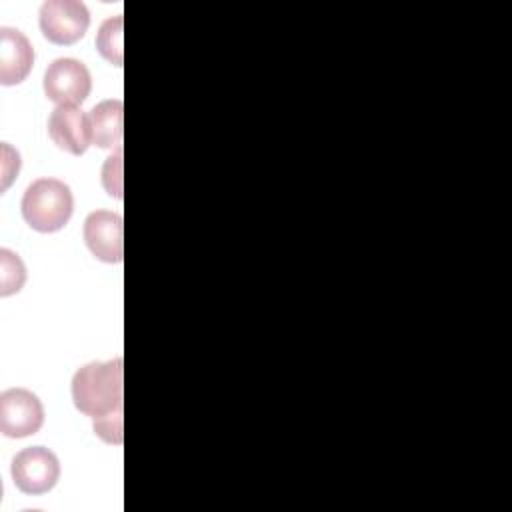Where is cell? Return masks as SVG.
<instances>
[{
    "label": "cell",
    "mask_w": 512,
    "mask_h": 512,
    "mask_svg": "<svg viewBox=\"0 0 512 512\" xmlns=\"http://www.w3.org/2000/svg\"><path fill=\"white\" fill-rule=\"evenodd\" d=\"M72 402L78 412L92 420L122 412L124 364L122 358L88 362L72 376Z\"/></svg>",
    "instance_id": "obj_1"
},
{
    "label": "cell",
    "mask_w": 512,
    "mask_h": 512,
    "mask_svg": "<svg viewBox=\"0 0 512 512\" xmlns=\"http://www.w3.org/2000/svg\"><path fill=\"white\" fill-rule=\"evenodd\" d=\"M24 222L42 234L58 232L64 228L74 212V196L66 182L58 178L34 180L22 196Z\"/></svg>",
    "instance_id": "obj_2"
},
{
    "label": "cell",
    "mask_w": 512,
    "mask_h": 512,
    "mask_svg": "<svg viewBox=\"0 0 512 512\" xmlns=\"http://www.w3.org/2000/svg\"><path fill=\"white\" fill-rule=\"evenodd\" d=\"M40 32L58 46H70L84 38L90 26V12L80 0H48L40 8Z\"/></svg>",
    "instance_id": "obj_3"
},
{
    "label": "cell",
    "mask_w": 512,
    "mask_h": 512,
    "mask_svg": "<svg viewBox=\"0 0 512 512\" xmlns=\"http://www.w3.org/2000/svg\"><path fill=\"white\" fill-rule=\"evenodd\" d=\"M16 488L24 494H46L60 478V462L56 454L44 446H28L20 450L10 466Z\"/></svg>",
    "instance_id": "obj_4"
},
{
    "label": "cell",
    "mask_w": 512,
    "mask_h": 512,
    "mask_svg": "<svg viewBox=\"0 0 512 512\" xmlns=\"http://www.w3.org/2000/svg\"><path fill=\"white\" fill-rule=\"evenodd\" d=\"M42 88L46 98L58 106H78L90 96L92 76L80 60L56 58L44 72Z\"/></svg>",
    "instance_id": "obj_5"
},
{
    "label": "cell",
    "mask_w": 512,
    "mask_h": 512,
    "mask_svg": "<svg viewBox=\"0 0 512 512\" xmlns=\"http://www.w3.org/2000/svg\"><path fill=\"white\" fill-rule=\"evenodd\" d=\"M44 424V406L28 388H8L0 394V432L8 438H26Z\"/></svg>",
    "instance_id": "obj_6"
},
{
    "label": "cell",
    "mask_w": 512,
    "mask_h": 512,
    "mask_svg": "<svg viewBox=\"0 0 512 512\" xmlns=\"http://www.w3.org/2000/svg\"><path fill=\"white\" fill-rule=\"evenodd\" d=\"M84 242L94 258L118 264L124 258L122 216L112 210H94L84 220Z\"/></svg>",
    "instance_id": "obj_7"
},
{
    "label": "cell",
    "mask_w": 512,
    "mask_h": 512,
    "mask_svg": "<svg viewBox=\"0 0 512 512\" xmlns=\"http://www.w3.org/2000/svg\"><path fill=\"white\" fill-rule=\"evenodd\" d=\"M48 136L60 150L82 156L92 144L90 118L78 106H56L48 118Z\"/></svg>",
    "instance_id": "obj_8"
},
{
    "label": "cell",
    "mask_w": 512,
    "mask_h": 512,
    "mask_svg": "<svg viewBox=\"0 0 512 512\" xmlns=\"http://www.w3.org/2000/svg\"><path fill=\"white\" fill-rule=\"evenodd\" d=\"M34 64L30 40L16 28H0V84L14 86L26 80Z\"/></svg>",
    "instance_id": "obj_9"
},
{
    "label": "cell",
    "mask_w": 512,
    "mask_h": 512,
    "mask_svg": "<svg viewBox=\"0 0 512 512\" xmlns=\"http://www.w3.org/2000/svg\"><path fill=\"white\" fill-rule=\"evenodd\" d=\"M90 128H92V142L98 148L106 150H120L122 148V120H124V106L120 98H108L98 102L90 110Z\"/></svg>",
    "instance_id": "obj_10"
},
{
    "label": "cell",
    "mask_w": 512,
    "mask_h": 512,
    "mask_svg": "<svg viewBox=\"0 0 512 512\" xmlns=\"http://www.w3.org/2000/svg\"><path fill=\"white\" fill-rule=\"evenodd\" d=\"M122 32H124V18L122 14L108 18L102 22L98 36H96V48L102 54L104 60H108L114 66H122Z\"/></svg>",
    "instance_id": "obj_11"
},
{
    "label": "cell",
    "mask_w": 512,
    "mask_h": 512,
    "mask_svg": "<svg viewBox=\"0 0 512 512\" xmlns=\"http://www.w3.org/2000/svg\"><path fill=\"white\" fill-rule=\"evenodd\" d=\"M26 282V266L20 256L8 248H0V296L20 292Z\"/></svg>",
    "instance_id": "obj_12"
},
{
    "label": "cell",
    "mask_w": 512,
    "mask_h": 512,
    "mask_svg": "<svg viewBox=\"0 0 512 512\" xmlns=\"http://www.w3.org/2000/svg\"><path fill=\"white\" fill-rule=\"evenodd\" d=\"M102 184L106 192L114 198H122V148L108 156L102 168Z\"/></svg>",
    "instance_id": "obj_13"
},
{
    "label": "cell",
    "mask_w": 512,
    "mask_h": 512,
    "mask_svg": "<svg viewBox=\"0 0 512 512\" xmlns=\"http://www.w3.org/2000/svg\"><path fill=\"white\" fill-rule=\"evenodd\" d=\"M94 434L102 438L106 444H122L124 430H122V412H114L94 420Z\"/></svg>",
    "instance_id": "obj_14"
},
{
    "label": "cell",
    "mask_w": 512,
    "mask_h": 512,
    "mask_svg": "<svg viewBox=\"0 0 512 512\" xmlns=\"http://www.w3.org/2000/svg\"><path fill=\"white\" fill-rule=\"evenodd\" d=\"M18 170H20V154L12 150L6 142H2V190L10 186Z\"/></svg>",
    "instance_id": "obj_15"
}]
</instances>
